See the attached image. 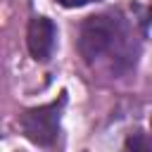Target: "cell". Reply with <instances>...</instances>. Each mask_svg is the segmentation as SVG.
I'll list each match as a JSON object with an SVG mask.
<instances>
[{
  "mask_svg": "<svg viewBox=\"0 0 152 152\" xmlns=\"http://www.w3.org/2000/svg\"><path fill=\"white\" fill-rule=\"evenodd\" d=\"M59 5H64V7H83V5H88V2H93V0H57Z\"/></svg>",
  "mask_w": 152,
  "mask_h": 152,
  "instance_id": "cell-5",
  "label": "cell"
},
{
  "mask_svg": "<svg viewBox=\"0 0 152 152\" xmlns=\"http://www.w3.org/2000/svg\"><path fill=\"white\" fill-rule=\"evenodd\" d=\"M62 107H64V97H59L57 102L43 104V107L26 109L21 114V131H24V135L31 142L40 145V147H52L57 135H59Z\"/></svg>",
  "mask_w": 152,
  "mask_h": 152,
  "instance_id": "cell-2",
  "label": "cell"
},
{
  "mask_svg": "<svg viewBox=\"0 0 152 152\" xmlns=\"http://www.w3.org/2000/svg\"><path fill=\"white\" fill-rule=\"evenodd\" d=\"M124 45V31L112 17H90L81 31V52L88 62L100 59L104 52Z\"/></svg>",
  "mask_w": 152,
  "mask_h": 152,
  "instance_id": "cell-1",
  "label": "cell"
},
{
  "mask_svg": "<svg viewBox=\"0 0 152 152\" xmlns=\"http://www.w3.org/2000/svg\"><path fill=\"white\" fill-rule=\"evenodd\" d=\"M55 38H57V28L48 17H33L28 21L26 45H28V52L33 55V59H38V62L50 59V55L55 50Z\"/></svg>",
  "mask_w": 152,
  "mask_h": 152,
  "instance_id": "cell-3",
  "label": "cell"
},
{
  "mask_svg": "<svg viewBox=\"0 0 152 152\" xmlns=\"http://www.w3.org/2000/svg\"><path fill=\"white\" fill-rule=\"evenodd\" d=\"M126 152H152V147H150V140L145 135L135 133L126 140Z\"/></svg>",
  "mask_w": 152,
  "mask_h": 152,
  "instance_id": "cell-4",
  "label": "cell"
}]
</instances>
